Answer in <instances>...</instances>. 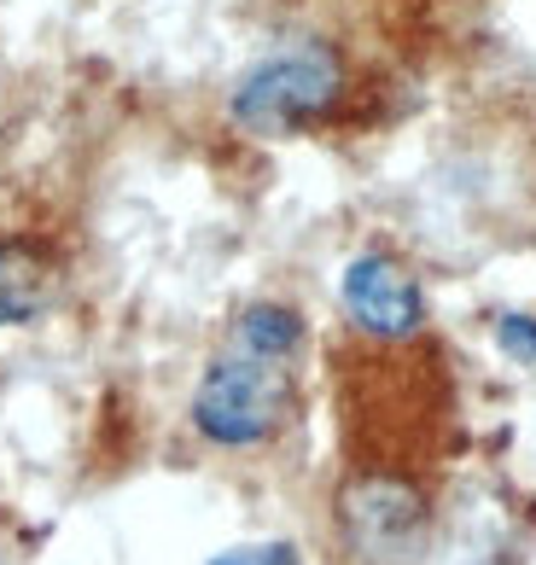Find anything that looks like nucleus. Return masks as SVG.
Segmentation results:
<instances>
[{
  "mask_svg": "<svg viewBox=\"0 0 536 565\" xmlns=\"http://www.w3.org/2000/svg\"><path fill=\"white\" fill-rule=\"evenodd\" d=\"M438 508L420 472L350 460L333 490V542L344 565H426Z\"/></svg>",
  "mask_w": 536,
  "mask_h": 565,
  "instance_id": "f257e3e1",
  "label": "nucleus"
},
{
  "mask_svg": "<svg viewBox=\"0 0 536 565\" xmlns=\"http://www.w3.org/2000/svg\"><path fill=\"white\" fill-rule=\"evenodd\" d=\"M344 94H350L344 53L321 35H298V41H286V47L262 53L257 65L234 82L228 117L245 135L286 140V135L321 129V122L344 106Z\"/></svg>",
  "mask_w": 536,
  "mask_h": 565,
  "instance_id": "f03ea898",
  "label": "nucleus"
},
{
  "mask_svg": "<svg viewBox=\"0 0 536 565\" xmlns=\"http://www.w3.org/2000/svg\"><path fill=\"white\" fill-rule=\"evenodd\" d=\"M292 414H298L292 362L251 355L234 344H222V355H211V367L199 373L193 403H187L193 431L216 449H268L292 426Z\"/></svg>",
  "mask_w": 536,
  "mask_h": 565,
  "instance_id": "7ed1b4c3",
  "label": "nucleus"
},
{
  "mask_svg": "<svg viewBox=\"0 0 536 565\" xmlns=\"http://www.w3.org/2000/svg\"><path fill=\"white\" fill-rule=\"evenodd\" d=\"M339 298H344L350 327L367 332L374 344H408L426 332V291L397 257H385V250H362V257L344 268Z\"/></svg>",
  "mask_w": 536,
  "mask_h": 565,
  "instance_id": "20e7f679",
  "label": "nucleus"
},
{
  "mask_svg": "<svg viewBox=\"0 0 536 565\" xmlns=\"http://www.w3.org/2000/svg\"><path fill=\"white\" fill-rule=\"evenodd\" d=\"M65 286V263L41 239L0 234V327H30L58 303Z\"/></svg>",
  "mask_w": 536,
  "mask_h": 565,
  "instance_id": "39448f33",
  "label": "nucleus"
},
{
  "mask_svg": "<svg viewBox=\"0 0 536 565\" xmlns=\"http://www.w3.org/2000/svg\"><path fill=\"white\" fill-rule=\"evenodd\" d=\"M228 344L251 350V355H275V362H298L303 316L292 303H245L234 316V327H228Z\"/></svg>",
  "mask_w": 536,
  "mask_h": 565,
  "instance_id": "423d86ee",
  "label": "nucleus"
},
{
  "mask_svg": "<svg viewBox=\"0 0 536 565\" xmlns=\"http://www.w3.org/2000/svg\"><path fill=\"white\" fill-rule=\"evenodd\" d=\"M496 350L519 367H536V316H502L496 321Z\"/></svg>",
  "mask_w": 536,
  "mask_h": 565,
  "instance_id": "0eeeda50",
  "label": "nucleus"
},
{
  "mask_svg": "<svg viewBox=\"0 0 536 565\" xmlns=\"http://www.w3.org/2000/svg\"><path fill=\"white\" fill-rule=\"evenodd\" d=\"M211 565H303L292 542H245V548L216 554Z\"/></svg>",
  "mask_w": 536,
  "mask_h": 565,
  "instance_id": "6e6552de",
  "label": "nucleus"
}]
</instances>
